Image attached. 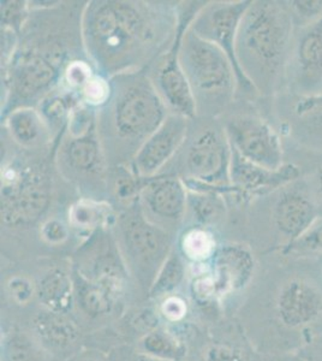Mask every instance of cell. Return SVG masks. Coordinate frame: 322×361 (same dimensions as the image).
<instances>
[{"mask_svg": "<svg viewBox=\"0 0 322 361\" xmlns=\"http://www.w3.org/2000/svg\"><path fill=\"white\" fill-rule=\"evenodd\" d=\"M87 3L59 1L54 8L30 10L13 56L1 64L0 119L20 107L39 106L63 85L71 63L88 59L82 39Z\"/></svg>", "mask_w": 322, "mask_h": 361, "instance_id": "1", "label": "cell"}, {"mask_svg": "<svg viewBox=\"0 0 322 361\" xmlns=\"http://www.w3.org/2000/svg\"><path fill=\"white\" fill-rule=\"evenodd\" d=\"M180 20V1L90 0L82 39L95 71L107 80L147 70L168 49Z\"/></svg>", "mask_w": 322, "mask_h": 361, "instance_id": "2", "label": "cell"}, {"mask_svg": "<svg viewBox=\"0 0 322 361\" xmlns=\"http://www.w3.org/2000/svg\"><path fill=\"white\" fill-rule=\"evenodd\" d=\"M109 81L110 97L97 111L99 136L110 166H130L170 111L147 70L117 75Z\"/></svg>", "mask_w": 322, "mask_h": 361, "instance_id": "3", "label": "cell"}, {"mask_svg": "<svg viewBox=\"0 0 322 361\" xmlns=\"http://www.w3.org/2000/svg\"><path fill=\"white\" fill-rule=\"evenodd\" d=\"M54 149L32 152L1 134L0 214L5 229L27 230L49 218L56 199Z\"/></svg>", "mask_w": 322, "mask_h": 361, "instance_id": "4", "label": "cell"}, {"mask_svg": "<svg viewBox=\"0 0 322 361\" xmlns=\"http://www.w3.org/2000/svg\"><path fill=\"white\" fill-rule=\"evenodd\" d=\"M285 4L274 0L252 1L238 29L237 59L257 94H272L285 74L295 25Z\"/></svg>", "mask_w": 322, "mask_h": 361, "instance_id": "5", "label": "cell"}, {"mask_svg": "<svg viewBox=\"0 0 322 361\" xmlns=\"http://www.w3.org/2000/svg\"><path fill=\"white\" fill-rule=\"evenodd\" d=\"M97 109L80 104L56 142L57 173L81 197L110 202V165L98 132ZM111 204V202H110Z\"/></svg>", "mask_w": 322, "mask_h": 361, "instance_id": "6", "label": "cell"}, {"mask_svg": "<svg viewBox=\"0 0 322 361\" xmlns=\"http://www.w3.org/2000/svg\"><path fill=\"white\" fill-rule=\"evenodd\" d=\"M219 119H190L183 146L159 175L180 177L189 190H212L231 197L233 148Z\"/></svg>", "mask_w": 322, "mask_h": 361, "instance_id": "7", "label": "cell"}, {"mask_svg": "<svg viewBox=\"0 0 322 361\" xmlns=\"http://www.w3.org/2000/svg\"><path fill=\"white\" fill-rule=\"evenodd\" d=\"M180 57L197 117L221 118L226 115L238 93L235 69L226 54L189 28Z\"/></svg>", "mask_w": 322, "mask_h": 361, "instance_id": "8", "label": "cell"}, {"mask_svg": "<svg viewBox=\"0 0 322 361\" xmlns=\"http://www.w3.org/2000/svg\"><path fill=\"white\" fill-rule=\"evenodd\" d=\"M112 230L128 270L149 289L175 248L173 236L148 221L139 200L117 211Z\"/></svg>", "mask_w": 322, "mask_h": 361, "instance_id": "9", "label": "cell"}, {"mask_svg": "<svg viewBox=\"0 0 322 361\" xmlns=\"http://www.w3.org/2000/svg\"><path fill=\"white\" fill-rule=\"evenodd\" d=\"M206 4L207 1H180V20L175 37L147 69L148 76L170 114L189 119L196 118L197 115L192 90L180 64V46L192 21Z\"/></svg>", "mask_w": 322, "mask_h": 361, "instance_id": "10", "label": "cell"}, {"mask_svg": "<svg viewBox=\"0 0 322 361\" xmlns=\"http://www.w3.org/2000/svg\"><path fill=\"white\" fill-rule=\"evenodd\" d=\"M253 0L207 1L197 13L190 29L206 42L221 49L230 59L238 82V93L257 94L255 87L242 71L236 54V42L242 18Z\"/></svg>", "mask_w": 322, "mask_h": 361, "instance_id": "11", "label": "cell"}, {"mask_svg": "<svg viewBox=\"0 0 322 361\" xmlns=\"http://www.w3.org/2000/svg\"><path fill=\"white\" fill-rule=\"evenodd\" d=\"M75 270L104 288L119 301L127 288L128 270L112 226L101 228L86 238L78 253Z\"/></svg>", "mask_w": 322, "mask_h": 361, "instance_id": "12", "label": "cell"}, {"mask_svg": "<svg viewBox=\"0 0 322 361\" xmlns=\"http://www.w3.org/2000/svg\"><path fill=\"white\" fill-rule=\"evenodd\" d=\"M223 124L231 147L244 159L271 170L285 164L280 136L265 119L250 114H235L228 115Z\"/></svg>", "mask_w": 322, "mask_h": 361, "instance_id": "13", "label": "cell"}, {"mask_svg": "<svg viewBox=\"0 0 322 361\" xmlns=\"http://www.w3.org/2000/svg\"><path fill=\"white\" fill-rule=\"evenodd\" d=\"M139 202L148 221L172 235L187 218L188 188L180 177L161 173L144 180Z\"/></svg>", "mask_w": 322, "mask_h": 361, "instance_id": "14", "label": "cell"}, {"mask_svg": "<svg viewBox=\"0 0 322 361\" xmlns=\"http://www.w3.org/2000/svg\"><path fill=\"white\" fill-rule=\"evenodd\" d=\"M299 176L301 170L295 164L285 163L282 168L271 170L250 163L233 149L230 169V180L233 189L231 197L241 204L253 202L285 188L286 185L295 183Z\"/></svg>", "mask_w": 322, "mask_h": 361, "instance_id": "15", "label": "cell"}, {"mask_svg": "<svg viewBox=\"0 0 322 361\" xmlns=\"http://www.w3.org/2000/svg\"><path fill=\"white\" fill-rule=\"evenodd\" d=\"M189 124L187 117L170 114L132 160L130 168L135 175L144 180L159 175L183 146Z\"/></svg>", "mask_w": 322, "mask_h": 361, "instance_id": "16", "label": "cell"}, {"mask_svg": "<svg viewBox=\"0 0 322 361\" xmlns=\"http://www.w3.org/2000/svg\"><path fill=\"white\" fill-rule=\"evenodd\" d=\"M255 257L247 245L225 243L212 259V274L219 296L237 292L253 279Z\"/></svg>", "mask_w": 322, "mask_h": 361, "instance_id": "17", "label": "cell"}, {"mask_svg": "<svg viewBox=\"0 0 322 361\" xmlns=\"http://www.w3.org/2000/svg\"><path fill=\"white\" fill-rule=\"evenodd\" d=\"M295 78L306 95L318 94L322 86V16L303 27L294 49Z\"/></svg>", "mask_w": 322, "mask_h": 361, "instance_id": "18", "label": "cell"}, {"mask_svg": "<svg viewBox=\"0 0 322 361\" xmlns=\"http://www.w3.org/2000/svg\"><path fill=\"white\" fill-rule=\"evenodd\" d=\"M292 185L279 190L273 207L274 224L291 243L318 219L316 206L311 197L304 189Z\"/></svg>", "mask_w": 322, "mask_h": 361, "instance_id": "19", "label": "cell"}, {"mask_svg": "<svg viewBox=\"0 0 322 361\" xmlns=\"http://www.w3.org/2000/svg\"><path fill=\"white\" fill-rule=\"evenodd\" d=\"M3 132L17 147L39 152L56 148L54 135L37 107H20L1 119Z\"/></svg>", "mask_w": 322, "mask_h": 361, "instance_id": "20", "label": "cell"}, {"mask_svg": "<svg viewBox=\"0 0 322 361\" xmlns=\"http://www.w3.org/2000/svg\"><path fill=\"white\" fill-rule=\"evenodd\" d=\"M278 312L289 326L308 324L322 312L321 293L303 279H292L279 293Z\"/></svg>", "mask_w": 322, "mask_h": 361, "instance_id": "21", "label": "cell"}, {"mask_svg": "<svg viewBox=\"0 0 322 361\" xmlns=\"http://www.w3.org/2000/svg\"><path fill=\"white\" fill-rule=\"evenodd\" d=\"M34 333L44 348L61 353L78 342L80 330L68 313L54 312L42 308L33 319Z\"/></svg>", "mask_w": 322, "mask_h": 361, "instance_id": "22", "label": "cell"}, {"mask_svg": "<svg viewBox=\"0 0 322 361\" xmlns=\"http://www.w3.org/2000/svg\"><path fill=\"white\" fill-rule=\"evenodd\" d=\"M37 298L45 310L69 313L75 302L73 272L59 267L45 271L37 282Z\"/></svg>", "mask_w": 322, "mask_h": 361, "instance_id": "23", "label": "cell"}, {"mask_svg": "<svg viewBox=\"0 0 322 361\" xmlns=\"http://www.w3.org/2000/svg\"><path fill=\"white\" fill-rule=\"evenodd\" d=\"M109 202H100L89 197H78L70 205L68 222L71 229L87 238L101 228L113 226L117 212Z\"/></svg>", "mask_w": 322, "mask_h": 361, "instance_id": "24", "label": "cell"}, {"mask_svg": "<svg viewBox=\"0 0 322 361\" xmlns=\"http://www.w3.org/2000/svg\"><path fill=\"white\" fill-rule=\"evenodd\" d=\"M80 104H82L81 97L63 86L39 104L37 109L52 133L54 142H57L66 130L73 112Z\"/></svg>", "mask_w": 322, "mask_h": 361, "instance_id": "25", "label": "cell"}, {"mask_svg": "<svg viewBox=\"0 0 322 361\" xmlns=\"http://www.w3.org/2000/svg\"><path fill=\"white\" fill-rule=\"evenodd\" d=\"M71 272L74 279L75 301L78 302L82 312L90 318H99L112 312L118 301H116L110 293L81 275L74 267Z\"/></svg>", "mask_w": 322, "mask_h": 361, "instance_id": "26", "label": "cell"}, {"mask_svg": "<svg viewBox=\"0 0 322 361\" xmlns=\"http://www.w3.org/2000/svg\"><path fill=\"white\" fill-rule=\"evenodd\" d=\"M224 194L212 190H189L187 216L190 214L195 226L211 228L221 223L226 214Z\"/></svg>", "mask_w": 322, "mask_h": 361, "instance_id": "27", "label": "cell"}, {"mask_svg": "<svg viewBox=\"0 0 322 361\" xmlns=\"http://www.w3.org/2000/svg\"><path fill=\"white\" fill-rule=\"evenodd\" d=\"M218 248L216 236L211 229L194 226L180 236L178 250L184 259L199 265L213 259Z\"/></svg>", "mask_w": 322, "mask_h": 361, "instance_id": "28", "label": "cell"}, {"mask_svg": "<svg viewBox=\"0 0 322 361\" xmlns=\"http://www.w3.org/2000/svg\"><path fill=\"white\" fill-rule=\"evenodd\" d=\"M185 259L180 255L178 248H173L168 259L165 260L163 267H160L159 272L155 276L154 281L148 289V295L151 299L166 298L172 295L175 289L183 283L187 269H185Z\"/></svg>", "mask_w": 322, "mask_h": 361, "instance_id": "29", "label": "cell"}, {"mask_svg": "<svg viewBox=\"0 0 322 361\" xmlns=\"http://www.w3.org/2000/svg\"><path fill=\"white\" fill-rule=\"evenodd\" d=\"M139 350L161 361H180L187 353V349L177 337L158 328L141 337Z\"/></svg>", "mask_w": 322, "mask_h": 361, "instance_id": "30", "label": "cell"}, {"mask_svg": "<svg viewBox=\"0 0 322 361\" xmlns=\"http://www.w3.org/2000/svg\"><path fill=\"white\" fill-rule=\"evenodd\" d=\"M1 30H8L20 35L30 15L29 1L4 0L1 1Z\"/></svg>", "mask_w": 322, "mask_h": 361, "instance_id": "31", "label": "cell"}, {"mask_svg": "<svg viewBox=\"0 0 322 361\" xmlns=\"http://www.w3.org/2000/svg\"><path fill=\"white\" fill-rule=\"evenodd\" d=\"M5 361H37L34 343L23 331L13 330L5 338Z\"/></svg>", "mask_w": 322, "mask_h": 361, "instance_id": "32", "label": "cell"}, {"mask_svg": "<svg viewBox=\"0 0 322 361\" xmlns=\"http://www.w3.org/2000/svg\"><path fill=\"white\" fill-rule=\"evenodd\" d=\"M110 93V81L98 73H95L86 83V86L82 88L80 97H81L82 103L98 110L99 107H101L106 103Z\"/></svg>", "mask_w": 322, "mask_h": 361, "instance_id": "33", "label": "cell"}, {"mask_svg": "<svg viewBox=\"0 0 322 361\" xmlns=\"http://www.w3.org/2000/svg\"><path fill=\"white\" fill-rule=\"evenodd\" d=\"M95 73L94 66H92L88 59H78L66 68L61 86L80 95L82 88L86 86V83Z\"/></svg>", "mask_w": 322, "mask_h": 361, "instance_id": "34", "label": "cell"}, {"mask_svg": "<svg viewBox=\"0 0 322 361\" xmlns=\"http://www.w3.org/2000/svg\"><path fill=\"white\" fill-rule=\"evenodd\" d=\"M71 226L59 217H49L39 226L41 240L49 246H61L69 240Z\"/></svg>", "mask_w": 322, "mask_h": 361, "instance_id": "35", "label": "cell"}, {"mask_svg": "<svg viewBox=\"0 0 322 361\" xmlns=\"http://www.w3.org/2000/svg\"><path fill=\"white\" fill-rule=\"evenodd\" d=\"M6 290L17 305H28L37 296V283L25 275H15L6 282Z\"/></svg>", "mask_w": 322, "mask_h": 361, "instance_id": "36", "label": "cell"}, {"mask_svg": "<svg viewBox=\"0 0 322 361\" xmlns=\"http://www.w3.org/2000/svg\"><path fill=\"white\" fill-rule=\"evenodd\" d=\"M290 11L295 23H301L303 27L311 25L322 16V0L311 1H287Z\"/></svg>", "mask_w": 322, "mask_h": 361, "instance_id": "37", "label": "cell"}, {"mask_svg": "<svg viewBox=\"0 0 322 361\" xmlns=\"http://www.w3.org/2000/svg\"><path fill=\"white\" fill-rule=\"evenodd\" d=\"M292 250L298 252H322V219H316L299 238L291 243Z\"/></svg>", "mask_w": 322, "mask_h": 361, "instance_id": "38", "label": "cell"}, {"mask_svg": "<svg viewBox=\"0 0 322 361\" xmlns=\"http://www.w3.org/2000/svg\"><path fill=\"white\" fill-rule=\"evenodd\" d=\"M192 292L194 298L201 304L209 302L216 299V296H219L212 271L209 274H200L196 276L192 281Z\"/></svg>", "mask_w": 322, "mask_h": 361, "instance_id": "39", "label": "cell"}, {"mask_svg": "<svg viewBox=\"0 0 322 361\" xmlns=\"http://www.w3.org/2000/svg\"><path fill=\"white\" fill-rule=\"evenodd\" d=\"M160 312L165 319L175 323L185 318L188 312V306L180 296L168 295L161 302Z\"/></svg>", "mask_w": 322, "mask_h": 361, "instance_id": "40", "label": "cell"}, {"mask_svg": "<svg viewBox=\"0 0 322 361\" xmlns=\"http://www.w3.org/2000/svg\"><path fill=\"white\" fill-rule=\"evenodd\" d=\"M204 361H244L240 350L225 345H212L204 350Z\"/></svg>", "mask_w": 322, "mask_h": 361, "instance_id": "41", "label": "cell"}, {"mask_svg": "<svg viewBox=\"0 0 322 361\" xmlns=\"http://www.w3.org/2000/svg\"><path fill=\"white\" fill-rule=\"evenodd\" d=\"M296 112L299 116H322V93L302 97L296 105Z\"/></svg>", "mask_w": 322, "mask_h": 361, "instance_id": "42", "label": "cell"}, {"mask_svg": "<svg viewBox=\"0 0 322 361\" xmlns=\"http://www.w3.org/2000/svg\"><path fill=\"white\" fill-rule=\"evenodd\" d=\"M318 189H320V193H321L322 195V168L318 170Z\"/></svg>", "mask_w": 322, "mask_h": 361, "instance_id": "43", "label": "cell"}, {"mask_svg": "<svg viewBox=\"0 0 322 361\" xmlns=\"http://www.w3.org/2000/svg\"><path fill=\"white\" fill-rule=\"evenodd\" d=\"M82 361H100L97 357H87V359H83Z\"/></svg>", "mask_w": 322, "mask_h": 361, "instance_id": "44", "label": "cell"}]
</instances>
